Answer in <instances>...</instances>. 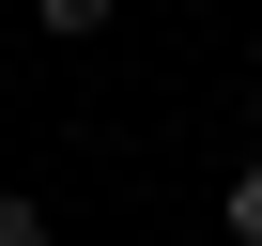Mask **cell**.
Returning <instances> with one entry per match:
<instances>
[{"mask_svg":"<svg viewBox=\"0 0 262 246\" xmlns=\"http://www.w3.org/2000/svg\"><path fill=\"white\" fill-rule=\"evenodd\" d=\"M216 215H231V246H262V154L231 169V200H216Z\"/></svg>","mask_w":262,"mask_h":246,"instance_id":"obj_2","label":"cell"},{"mask_svg":"<svg viewBox=\"0 0 262 246\" xmlns=\"http://www.w3.org/2000/svg\"><path fill=\"white\" fill-rule=\"evenodd\" d=\"M108 16H123V0H31V31H47V46H93Z\"/></svg>","mask_w":262,"mask_h":246,"instance_id":"obj_1","label":"cell"},{"mask_svg":"<svg viewBox=\"0 0 262 246\" xmlns=\"http://www.w3.org/2000/svg\"><path fill=\"white\" fill-rule=\"evenodd\" d=\"M0 246H47V200L31 185H0Z\"/></svg>","mask_w":262,"mask_h":246,"instance_id":"obj_3","label":"cell"}]
</instances>
